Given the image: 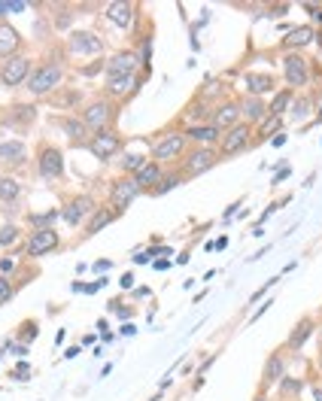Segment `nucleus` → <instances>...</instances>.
I'll return each mask as SVG.
<instances>
[{"label":"nucleus","mask_w":322,"mask_h":401,"mask_svg":"<svg viewBox=\"0 0 322 401\" xmlns=\"http://www.w3.org/2000/svg\"><path fill=\"white\" fill-rule=\"evenodd\" d=\"M140 64V55L137 49H119V52H113L106 58V79H115V77H131V73L137 70Z\"/></svg>","instance_id":"ddd939ff"},{"label":"nucleus","mask_w":322,"mask_h":401,"mask_svg":"<svg viewBox=\"0 0 322 401\" xmlns=\"http://www.w3.org/2000/svg\"><path fill=\"white\" fill-rule=\"evenodd\" d=\"M22 198H24V182L15 180L13 173H3V177H0V204L19 207Z\"/></svg>","instance_id":"cd10ccee"},{"label":"nucleus","mask_w":322,"mask_h":401,"mask_svg":"<svg viewBox=\"0 0 322 401\" xmlns=\"http://www.w3.org/2000/svg\"><path fill=\"white\" fill-rule=\"evenodd\" d=\"M219 162H222V155L216 146H188L177 167L186 173V180H195V177H201V173L213 171Z\"/></svg>","instance_id":"39448f33"},{"label":"nucleus","mask_w":322,"mask_h":401,"mask_svg":"<svg viewBox=\"0 0 322 401\" xmlns=\"http://www.w3.org/2000/svg\"><path fill=\"white\" fill-rule=\"evenodd\" d=\"M22 237H24V228L19 222H3V225H0V249L19 246Z\"/></svg>","instance_id":"f704fd0d"},{"label":"nucleus","mask_w":322,"mask_h":401,"mask_svg":"<svg viewBox=\"0 0 322 401\" xmlns=\"http://www.w3.org/2000/svg\"><path fill=\"white\" fill-rule=\"evenodd\" d=\"M24 246V258H40V255H49L61 246V234L55 228H28L22 240Z\"/></svg>","instance_id":"6e6552de"},{"label":"nucleus","mask_w":322,"mask_h":401,"mask_svg":"<svg viewBox=\"0 0 322 401\" xmlns=\"http://www.w3.org/2000/svg\"><path fill=\"white\" fill-rule=\"evenodd\" d=\"M49 104H55V107H70V110H82V107H86V100H82L79 91H61V88H58L55 95H49Z\"/></svg>","instance_id":"c9c22d12"},{"label":"nucleus","mask_w":322,"mask_h":401,"mask_svg":"<svg viewBox=\"0 0 322 401\" xmlns=\"http://www.w3.org/2000/svg\"><path fill=\"white\" fill-rule=\"evenodd\" d=\"M274 283H277V280H268V283H265V286H261V289H259V292H255V295H252V304H255V301H259V298H261V295H265V292H268V289H271V286H274Z\"/></svg>","instance_id":"3c124183"},{"label":"nucleus","mask_w":322,"mask_h":401,"mask_svg":"<svg viewBox=\"0 0 322 401\" xmlns=\"http://www.w3.org/2000/svg\"><path fill=\"white\" fill-rule=\"evenodd\" d=\"M125 301H110V310L115 316H122V320H128V316H134V307H122Z\"/></svg>","instance_id":"a18cd8bd"},{"label":"nucleus","mask_w":322,"mask_h":401,"mask_svg":"<svg viewBox=\"0 0 322 401\" xmlns=\"http://www.w3.org/2000/svg\"><path fill=\"white\" fill-rule=\"evenodd\" d=\"M252 134H255V128H252V125H246V122L234 125V128H228V131H222V140L216 146L219 155L222 158H234V155L246 152V149H252Z\"/></svg>","instance_id":"1a4fd4ad"},{"label":"nucleus","mask_w":322,"mask_h":401,"mask_svg":"<svg viewBox=\"0 0 322 401\" xmlns=\"http://www.w3.org/2000/svg\"><path fill=\"white\" fill-rule=\"evenodd\" d=\"M271 134H283V116H268L261 125H255V134H252V146L259 143H268Z\"/></svg>","instance_id":"72a5a7b5"},{"label":"nucleus","mask_w":322,"mask_h":401,"mask_svg":"<svg viewBox=\"0 0 322 401\" xmlns=\"http://www.w3.org/2000/svg\"><path fill=\"white\" fill-rule=\"evenodd\" d=\"M140 195H143V189L137 186L134 177H115V180H110V189H106L110 207H115L119 213H125Z\"/></svg>","instance_id":"9b49d317"},{"label":"nucleus","mask_w":322,"mask_h":401,"mask_svg":"<svg viewBox=\"0 0 322 401\" xmlns=\"http://www.w3.org/2000/svg\"><path fill=\"white\" fill-rule=\"evenodd\" d=\"M186 140H188V146H219L222 131H219L213 122H207V125H192V128H186Z\"/></svg>","instance_id":"b1692460"},{"label":"nucleus","mask_w":322,"mask_h":401,"mask_svg":"<svg viewBox=\"0 0 322 401\" xmlns=\"http://www.w3.org/2000/svg\"><path fill=\"white\" fill-rule=\"evenodd\" d=\"M82 122H86L88 131H104V128H115V116H119V104L110 100L106 95H97L92 100H86V107L77 113Z\"/></svg>","instance_id":"20e7f679"},{"label":"nucleus","mask_w":322,"mask_h":401,"mask_svg":"<svg viewBox=\"0 0 322 401\" xmlns=\"http://www.w3.org/2000/svg\"><path fill=\"white\" fill-rule=\"evenodd\" d=\"M97 210V200L92 195H73L64 200V207H61V222L64 225H70V228H79V225H86L88 222V216H92Z\"/></svg>","instance_id":"9d476101"},{"label":"nucleus","mask_w":322,"mask_h":401,"mask_svg":"<svg viewBox=\"0 0 322 401\" xmlns=\"http://www.w3.org/2000/svg\"><path fill=\"white\" fill-rule=\"evenodd\" d=\"M28 374H31V368L28 365H19V368H15V371H13V377H19V380H28Z\"/></svg>","instance_id":"8fccbe9b"},{"label":"nucleus","mask_w":322,"mask_h":401,"mask_svg":"<svg viewBox=\"0 0 322 401\" xmlns=\"http://www.w3.org/2000/svg\"><path fill=\"white\" fill-rule=\"evenodd\" d=\"M161 177H164V167L159 162H152V158H150V164H146L143 171L134 173V180H137V186L143 189V195H150V191L161 182Z\"/></svg>","instance_id":"7c9ffc66"},{"label":"nucleus","mask_w":322,"mask_h":401,"mask_svg":"<svg viewBox=\"0 0 322 401\" xmlns=\"http://www.w3.org/2000/svg\"><path fill=\"white\" fill-rule=\"evenodd\" d=\"M255 401H268V395H265V392H261V395H255Z\"/></svg>","instance_id":"13d9d810"},{"label":"nucleus","mask_w":322,"mask_h":401,"mask_svg":"<svg viewBox=\"0 0 322 401\" xmlns=\"http://www.w3.org/2000/svg\"><path fill=\"white\" fill-rule=\"evenodd\" d=\"M101 70H106V61H101V58H97L95 64H86V67H79V73H82V77H95V73H101Z\"/></svg>","instance_id":"49530a36"},{"label":"nucleus","mask_w":322,"mask_h":401,"mask_svg":"<svg viewBox=\"0 0 322 401\" xmlns=\"http://www.w3.org/2000/svg\"><path fill=\"white\" fill-rule=\"evenodd\" d=\"M0 122H3V107H0Z\"/></svg>","instance_id":"bf43d9fd"},{"label":"nucleus","mask_w":322,"mask_h":401,"mask_svg":"<svg viewBox=\"0 0 322 401\" xmlns=\"http://www.w3.org/2000/svg\"><path fill=\"white\" fill-rule=\"evenodd\" d=\"M86 149H88V152H92L101 164H110V162H115V158L125 152V137H122V134L115 131V128H104V131H95L92 137H88Z\"/></svg>","instance_id":"423d86ee"},{"label":"nucleus","mask_w":322,"mask_h":401,"mask_svg":"<svg viewBox=\"0 0 322 401\" xmlns=\"http://www.w3.org/2000/svg\"><path fill=\"white\" fill-rule=\"evenodd\" d=\"M241 116H243V122L246 125H252V128H255V125H261V122H265L268 119V100L265 97H252V95H243L241 97Z\"/></svg>","instance_id":"5701e85b"},{"label":"nucleus","mask_w":322,"mask_h":401,"mask_svg":"<svg viewBox=\"0 0 322 401\" xmlns=\"http://www.w3.org/2000/svg\"><path fill=\"white\" fill-rule=\"evenodd\" d=\"M243 82H246V95H252V97H265L277 88V79L271 77V73H246Z\"/></svg>","instance_id":"c756f323"},{"label":"nucleus","mask_w":322,"mask_h":401,"mask_svg":"<svg viewBox=\"0 0 322 401\" xmlns=\"http://www.w3.org/2000/svg\"><path fill=\"white\" fill-rule=\"evenodd\" d=\"M222 95V82L219 79H204V86H201V91H198V97H201V100H207V104H210V100L213 97H219Z\"/></svg>","instance_id":"a19ab883"},{"label":"nucleus","mask_w":322,"mask_h":401,"mask_svg":"<svg viewBox=\"0 0 322 401\" xmlns=\"http://www.w3.org/2000/svg\"><path fill=\"white\" fill-rule=\"evenodd\" d=\"M67 49L73 55H92L101 58L104 55V40L97 37L95 31H73L67 37Z\"/></svg>","instance_id":"dca6fc26"},{"label":"nucleus","mask_w":322,"mask_h":401,"mask_svg":"<svg viewBox=\"0 0 322 401\" xmlns=\"http://www.w3.org/2000/svg\"><path fill=\"white\" fill-rule=\"evenodd\" d=\"M31 73H34V58L31 55H15L0 61V86L3 88H22L28 86Z\"/></svg>","instance_id":"0eeeda50"},{"label":"nucleus","mask_w":322,"mask_h":401,"mask_svg":"<svg viewBox=\"0 0 322 401\" xmlns=\"http://www.w3.org/2000/svg\"><path fill=\"white\" fill-rule=\"evenodd\" d=\"M37 122V107L34 104H10L3 110V122L0 128H15V131H24Z\"/></svg>","instance_id":"a211bd4d"},{"label":"nucleus","mask_w":322,"mask_h":401,"mask_svg":"<svg viewBox=\"0 0 322 401\" xmlns=\"http://www.w3.org/2000/svg\"><path fill=\"white\" fill-rule=\"evenodd\" d=\"M3 349H13V353L19 356V359H24V356H28V344H22V340H19V344H15V340H6V344H3Z\"/></svg>","instance_id":"09e8293b"},{"label":"nucleus","mask_w":322,"mask_h":401,"mask_svg":"<svg viewBox=\"0 0 322 401\" xmlns=\"http://www.w3.org/2000/svg\"><path fill=\"white\" fill-rule=\"evenodd\" d=\"M15 292H19V286H15L13 277H0V307L10 304V301L15 298Z\"/></svg>","instance_id":"79ce46f5"},{"label":"nucleus","mask_w":322,"mask_h":401,"mask_svg":"<svg viewBox=\"0 0 322 401\" xmlns=\"http://www.w3.org/2000/svg\"><path fill=\"white\" fill-rule=\"evenodd\" d=\"M313 331H316V320H313V316H301V320L295 322V329L289 331L286 349H289V353H298V349H304V347H307V340L313 338Z\"/></svg>","instance_id":"4be33fe9"},{"label":"nucleus","mask_w":322,"mask_h":401,"mask_svg":"<svg viewBox=\"0 0 322 401\" xmlns=\"http://www.w3.org/2000/svg\"><path fill=\"white\" fill-rule=\"evenodd\" d=\"M34 173L40 180H64V173H67V164H64V149L55 146L52 140H40L37 143V152H34Z\"/></svg>","instance_id":"7ed1b4c3"},{"label":"nucleus","mask_w":322,"mask_h":401,"mask_svg":"<svg viewBox=\"0 0 322 401\" xmlns=\"http://www.w3.org/2000/svg\"><path fill=\"white\" fill-rule=\"evenodd\" d=\"M115 219H122V213L115 210V207L110 204H97V210L88 216V222L82 225V234H79V240H88V237H95V234H101L106 225H113Z\"/></svg>","instance_id":"6ab92c4d"},{"label":"nucleus","mask_w":322,"mask_h":401,"mask_svg":"<svg viewBox=\"0 0 322 401\" xmlns=\"http://www.w3.org/2000/svg\"><path fill=\"white\" fill-rule=\"evenodd\" d=\"M188 149V140H186V131L179 128H164L159 131V137L152 140V149H150V158L159 162L161 167H170V164H179V158L186 155Z\"/></svg>","instance_id":"f03ea898"},{"label":"nucleus","mask_w":322,"mask_h":401,"mask_svg":"<svg viewBox=\"0 0 322 401\" xmlns=\"http://www.w3.org/2000/svg\"><path fill=\"white\" fill-rule=\"evenodd\" d=\"M134 13H137V6L125 3V0H113V3H106V19H110L115 28H131Z\"/></svg>","instance_id":"c85d7f7f"},{"label":"nucleus","mask_w":322,"mask_h":401,"mask_svg":"<svg viewBox=\"0 0 322 401\" xmlns=\"http://www.w3.org/2000/svg\"><path fill=\"white\" fill-rule=\"evenodd\" d=\"M52 122H55L64 134H67L70 146H86L88 137H92V131L86 128V122H82L79 116H52Z\"/></svg>","instance_id":"aec40b11"},{"label":"nucleus","mask_w":322,"mask_h":401,"mask_svg":"<svg viewBox=\"0 0 322 401\" xmlns=\"http://www.w3.org/2000/svg\"><path fill=\"white\" fill-rule=\"evenodd\" d=\"M70 22H73V13H70V6H58V13H55V28L61 31V28H67Z\"/></svg>","instance_id":"c03bdc74"},{"label":"nucleus","mask_w":322,"mask_h":401,"mask_svg":"<svg viewBox=\"0 0 322 401\" xmlns=\"http://www.w3.org/2000/svg\"><path fill=\"white\" fill-rule=\"evenodd\" d=\"M0 164L6 171H22V167L31 164V155H28V146L24 140H0Z\"/></svg>","instance_id":"4468645a"},{"label":"nucleus","mask_w":322,"mask_h":401,"mask_svg":"<svg viewBox=\"0 0 322 401\" xmlns=\"http://www.w3.org/2000/svg\"><path fill=\"white\" fill-rule=\"evenodd\" d=\"M286 365H289V349L286 347H277L274 353L268 356L265 368H261V392L271 389V386H277L280 377L286 374Z\"/></svg>","instance_id":"f3484780"},{"label":"nucleus","mask_w":322,"mask_h":401,"mask_svg":"<svg viewBox=\"0 0 322 401\" xmlns=\"http://www.w3.org/2000/svg\"><path fill=\"white\" fill-rule=\"evenodd\" d=\"M134 286V277H131V274H125V277H122V289H131Z\"/></svg>","instance_id":"603ef678"},{"label":"nucleus","mask_w":322,"mask_h":401,"mask_svg":"<svg viewBox=\"0 0 322 401\" xmlns=\"http://www.w3.org/2000/svg\"><path fill=\"white\" fill-rule=\"evenodd\" d=\"M19 49H22V33L15 31V24H10L3 19V22H0V61L22 55Z\"/></svg>","instance_id":"393cba45"},{"label":"nucleus","mask_w":322,"mask_h":401,"mask_svg":"<svg viewBox=\"0 0 322 401\" xmlns=\"http://www.w3.org/2000/svg\"><path fill=\"white\" fill-rule=\"evenodd\" d=\"M22 10H28V3H24V0H15V3H13V0H6V3L0 0V22H3V15H10V13H22Z\"/></svg>","instance_id":"37998d69"},{"label":"nucleus","mask_w":322,"mask_h":401,"mask_svg":"<svg viewBox=\"0 0 322 401\" xmlns=\"http://www.w3.org/2000/svg\"><path fill=\"white\" fill-rule=\"evenodd\" d=\"M292 97H295V91H292V88L280 91V95L268 104V113H271V116H283V113L289 110V107H292Z\"/></svg>","instance_id":"4c0bfd02"},{"label":"nucleus","mask_w":322,"mask_h":401,"mask_svg":"<svg viewBox=\"0 0 322 401\" xmlns=\"http://www.w3.org/2000/svg\"><path fill=\"white\" fill-rule=\"evenodd\" d=\"M286 10H289V6H286V3H283V6H274V10H271V15H283Z\"/></svg>","instance_id":"864d4df0"},{"label":"nucleus","mask_w":322,"mask_h":401,"mask_svg":"<svg viewBox=\"0 0 322 401\" xmlns=\"http://www.w3.org/2000/svg\"><path fill=\"white\" fill-rule=\"evenodd\" d=\"M37 334H40V322H37V320H22L19 331H15V338H19L22 344H31Z\"/></svg>","instance_id":"ea45409f"},{"label":"nucleus","mask_w":322,"mask_h":401,"mask_svg":"<svg viewBox=\"0 0 322 401\" xmlns=\"http://www.w3.org/2000/svg\"><path fill=\"white\" fill-rule=\"evenodd\" d=\"M213 246H216V249H225V246H228V237H219V240H216V244H213Z\"/></svg>","instance_id":"6e6d98bb"},{"label":"nucleus","mask_w":322,"mask_h":401,"mask_svg":"<svg viewBox=\"0 0 322 401\" xmlns=\"http://www.w3.org/2000/svg\"><path fill=\"white\" fill-rule=\"evenodd\" d=\"M283 77H286V86L292 88V91H298L301 86H307V79H310V64H307V58L298 55V52L283 55Z\"/></svg>","instance_id":"f8f14e48"},{"label":"nucleus","mask_w":322,"mask_h":401,"mask_svg":"<svg viewBox=\"0 0 322 401\" xmlns=\"http://www.w3.org/2000/svg\"><path fill=\"white\" fill-rule=\"evenodd\" d=\"M313 28L310 24H301V28H292L289 31V37H283V43H280V49H286V52H292V49H304L313 43Z\"/></svg>","instance_id":"2f4dec72"},{"label":"nucleus","mask_w":322,"mask_h":401,"mask_svg":"<svg viewBox=\"0 0 322 401\" xmlns=\"http://www.w3.org/2000/svg\"><path fill=\"white\" fill-rule=\"evenodd\" d=\"M110 265H113V262H106V258H104V262H97V265H95V271H106Z\"/></svg>","instance_id":"5fc2aeb1"},{"label":"nucleus","mask_w":322,"mask_h":401,"mask_svg":"<svg viewBox=\"0 0 322 401\" xmlns=\"http://www.w3.org/2000/svg\"><path fill=\"white\" fill-rule=\"evenodd\" d=\"M313 398L322 401V386H313Z\"/></svg>","instance_id":"4d7b16f0"},{"label":"nucleus","mask_w":322,"mask_h":401,"mask_svg":"<svg viewBox=\"0 0 322 401\" xmlns=\"http://www.w3.org/2000/svg\"><path fill=\"white\" fill-rule=\"evenodd\" d=\"M64 77H67V64H64L61 58H49V61L34 67V73H31V79L24 88H28L34 97H49L61 88Z\"/></svg>","instance_id":"f257e3e1"},{"label":"nucleus","mask_w":322,"mask_h":401,"mask_svg":"<svg viewBox=\"0 0 322 401\" xmlns=\"http://www.w3.org/2000/svg\"><path fill=\"white\" fill-rule=\"evenodd\" d=\"M179 119H186L188 125L186 128H192V125H207L210 119H213V104H207V100H201V97H192L188 100V107L183 110V116H179Z\"/></svg>","instance_id":"a878e982"},{"label":"nucleus","mask_w":322,"mask_h":401,"mask_svg":"<svg viewBox=\"0 0 322 401\" xmlns=\"http://www.w3.org/2000/svg\"><path fill=\"white\" fill-rule=\"evenodd\" d=\"M277 389H280V395L283 398H295L298 395V392L304 389V380H298V377H280V383H277Z\"/></svg>","instance_id":"58836bf2"},{"label":"nucleus","mask_w":322,"mask_h":401,"mask_svg":"<svg viewBox=\"0 0 322 401\" xmlns=\"http://www.w3.org/2000/svg\"><path fill=\"white\" fill-rule=\"evenodd\" d=\"M213 125H216L219 131H228V128H234V125H241L243 122V116H241V97H225V100H219L216 107H213Z\"/></svg>","instance_id":"2eb2a0df"},{"label":"nucleus","mask_w":322,"mask_h":401,"mask_svg":"<svg viewBox=\"0 0 322 401\" xmlns=\"http://www.w3.org/2000/svg\"><path fill=\"white\" fill-rule=\"evenodd\" d=\"M55 222H61V210L28 213V225H31V228H55Z\"/></svg>","instance_id":"e433bc0d"},{"label":"nucleus","mask_w":322,"mask_h":401,"mask_svg":"<svg viewBox=\"0 0 322 401\" xmlns=\"http://www.w3.org/2000/svg\"><path fill=\"white\" fill-rule=\"evenodd\" d=\"M310 113V100H295V104H292V116H295V119H304V116H307Z\"/></svg>","instance_id":"de8ad7c7"},{"label":"nucleus","mask_w":322,"mask_h":401,"mask_svg":"<svg viewBox=\"0 0 322 401\" xmlns=\"http://www.w3.org/2000/svg\"><path fill=\"white\" fill-rule=\"evenodd\" d=\"M183 182H186V173L179 171V167H170V171L164 167V177H161L159 186H155V189L150 191V198H161V195H168V191H173L177 186H183Z\"/></svg>","instance_id":"473e14b6"},{"label":"nucleus","mask_w":322,"mask_h":401,"mask_svg":"<svg viewBox=\"0 0 322 401\" xmlns=\"http://www.w3.org/2000/svg\"><path fill=\"white\" fill-rule=\"evenodd\" d=\"M140 91V82L137 77L131 73V77H115V79H104V95L110 97V100H128V97H134Z\"/></svg>","instance_id":"412c9836"},{"label":"nucleus","mask_w":322,"mask_h":401,"mask_svg":"<svg viewBox=\"0 0 322 401\" xmlns=\"http://www.w3.org/2000/svg\"><path fill=\"white\" fill-rule=\"evenodd\" d=\"M115 164H119L122 177H134L137 171H143V167L150 164V152H140V149H125V152L115 158Z\"/></svg>","instance_id":"bb28decb"}]
</instances>
